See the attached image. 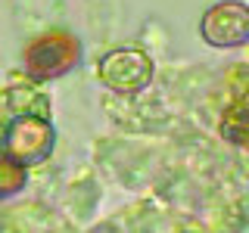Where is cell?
<instances>
[{
    "label": "cell",
    "instance_id": "1",
    "mask_svg": "<svg viewBox=\"0 0 249 233\" xmlns=\"http://www.w3.org/2000/svg\"><path fill=\"white\" fill-rule=\"evenodd\" d=\"M78 62H81V41L69 31H50V34L35 37L22 53L25 75L35 78V81L62 78L66 72H72Z\"/></svg>",
    "mask_w": 249,
    "mask_h": 233
},
{
    "label": "cell",
    "instance_id": "2",
    "mask_svg": "<svg viewBox=\"0 0 249 233\" xmlns=\"http://www.w3.org/2000/svg\"><path fill=\"white\" fill-rule=\"evenodd\" d=\"M53 124L41 118V115H19L6 124L3 131V155H10L13 162H19L22 168L41 165V162L50 159L53 152Z\"/></svg>",
    "mask_w": 249,
    "mask_h": 233
},
{
    "label": "cell",
    "instance_id": "3",
    "mask_svg": "<svg viewBox=\"0 0 249 233\" xmlns=\"http://www.w3.org/2000/svg\"><path fill=\"white\" fill-rule=\"evenodd\" d=\"M100 81L115 93H140L153 81V59L134 47L112 50L100 59Z\"/></svg>",
    "mask_w": 249,
    "mask_h": 233
},
{
    "label": "cell",
    "instance_id": "4",
    "mask_svg": "<svg viewBox=\"0 0 249 233\" xmlns=\"http://www.w3.org/2000/svg\"><path fill=\"white\" fill-rule=\"evenodd\" d=\"M199 31L212 47H243L249 41V6L243 0H224L209 6Z\"/></svg>",
    "mask_w": 249,
    "mask_h": 233
},
{
    "label": "cell",
    "instance_id": "5",
    "mask_svg": "<svg viewBox=\"0 0 249 233\" xmlns=\"http://www.w3.org/2000/svg\"><path fill=\"white\" fill-rule=\"evenodd\" d=\"M28 183V168H22L19 162H13L10 155L0 152V199H10L16 193H22Z\"/></svg>",
    "mask_w": 249,
    "mask_h": 233
},
{
    "label": "cell",
    "instance_id": "6",
    "mask_svg": "<svg viewBox=\"0 0 249 233\" xmlns=\"http://www.w3.org/2000/svg\"><path fill=\"white\" fill-rule=\"evenodd\" d=\"M221 134H224V137H231L237 146H243V143H246V103H243V97H240L237 103L231 106V112H224Z\"/></svg>",
    "mask_w": 249,
    "mask_h": 233
}]
</instances>
